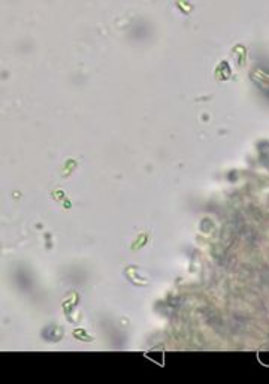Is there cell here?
Segmentation results:
<instances>
[{
    "mask_svg": "<svg viewBox=\"0 0 269 384\" xmlns=\"http://www.w3.org/2000/svg\"><path fill=\"white\" fill-rule=\"evenodd\" d=\"M257 359L262 365L269 366V351H259L257 353Z\"/></svg>",
    "mask_w": 269,
    "mask_h": 384,
    "instance_id": "6da1fadb",
    "label": "cell"
},
{
    "mask_svg": "<svg viewBox=\"0 0 269 384\" xmlns=\"http://www.w3.org/2000/svg\"><path fill=\"white\" fill-rule=\"evenodd\" d=\"M147 356L148 358H154L153 360H156L157 363H163V351H149L147 353Z\"/></svg>",
    "mask_w": 269,
    "mask_h": 384,
    "instance_id": "7a4b0ae2",
    "label": "cell"
}]
</instances>
